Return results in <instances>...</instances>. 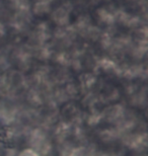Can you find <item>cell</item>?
Listing matches in <instances>:
<instances>
[{"label": "cell", "instance_id": "7a4b0ae2", "mask_svg": "<svg viewBox=\"0 0 148 156\" xmlns=\"http://www.w3.org/2000/svg\"><path fill=\"white\" fill-rule=\"evenodd\" d=\"M34 11L36 12V14H45L47 11H49V4L46 1L38 2L34 6Z\"/></svg>", "mask_w": 148, "mask_h": 156}, {"label": "cell", "instance_id": "6da1fadb", "mask_svg": "<svg viewBox=\"0 0 148 156\" xmlns=\"http://www.w3.org/2000/svg\"><path fill=\"white\" fill-rule=\"evenodd\" d=\"M53 17H54L55 21L60 24H65L66 20H68V11L63 7L58 8L54 13H53Z\"/></svg>", "mask_w": 148, "mask_h": 156}]
</instances>
